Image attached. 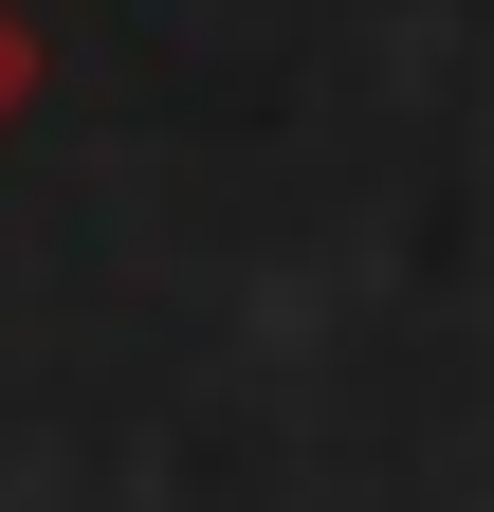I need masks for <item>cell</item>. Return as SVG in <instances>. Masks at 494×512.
Returning a JSON list of instances; mask_svg holds the SVG:
<instances>
[{
	"label": "cell",
	"instance_id": "cell-1",
	"mask_svg": "<svg viewBox=\"0 0 494 512\" xmlns=\"http://www.w3.org/2000/svg\"><path fill=\"white\" fill-rule=\"evenodd\" d=\"M37 74H55V55H37V19H19V0H0V128L37 110Z\"/></svg>",
	"mask_w": 494,
	"mask_h": 512
}]
</instances>
